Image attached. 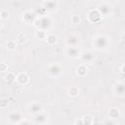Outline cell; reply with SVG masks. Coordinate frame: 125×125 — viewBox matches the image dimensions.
Instances as JSON below:
<instances>
[{"label":"cell","mask_w":125,"mask_h":125,"mask_svg":"<svg viewBox=\"0 0 125 125\" xmlns=\"http://www.w3.org/2000/svg\"><path fill=\"white\" fill-rule=\"evenodd\" d=\"M110 43L109 37L104 34H98L93 38V46L98 51H104L108 48Z\"/></svg>","instance_id":"6da1fadb"},{"label":"cell","mask_w":125,"mask_h":125,"mask_svg":"<svg viewBox=\"0 0 125 125\" xmlns=\"http://www.w3.org/2000/svg\"><path fill=\"white\" fill-rule=\"evenodd\" d=\"M51 24H52V19L47 15L42 17H37L33 22V25L37 27V29H42L44 31L49 29Z\"/></svg>","instance_id":"7a4b0ae2"},{"label":"cell","mask_w":125,"mask_h":125,"mask_svg":"<svg viewBox=\"0 0 125 125\" xmlns=\"http://www.w3.org/2000/svg\"><path fill=\"white\" fill-rule=\"evenodd\" d=\"M62 72V66L57 63V62H53L51 64H49L46 68V73L48 76L50 77H59Z\"/></svg>","instance_id":"3957f363"},{"label":"cell","mask_w":125,"mask_h":125,"mask_svg":"<svg viewBox=\"0 0 125 125\" xmlns=\"http://www.w3.org/2000/svg\"><path fill=\"white\" fill-rule=\"evenodd\" d=\"M87 19L89 21L91 22H94V23H98L102 21L103 19V16L100 14V12L98 11L97 8L95 9H90L88 14H87Z\"/></svg>","instance_id":"277c9868"},{"label":"cell","mask_w":125,"mask_h":125,"mask_svg":"<svg viewBox=\"0 0 125 125\" xmlns=\"http://www.w3.org/2000/svg\"><path fill=\"white\" fill-rule=\"evenodd\" d=\"M36 18H37V16H36L35 12L30 11V10L24 11L22 13V15H21V20L26 24H33V22H34Z\"/></svg>","instance_id":"5b68a950"},{"label":"cell","mask_w":125,"mask_h":125,"mask_svg":"<svg viewBox=\"0 0 125 125\" xmlns=\"http://www.w3.org/2000/svg\"><path fill=\"white\" fill-rule=\"evenodd\" d=\"M97 9H98V11L100 12V14H101L103 17H107V16H109V15L111 14V12H112V7H111V5H110L109 3H107V2H102V3H100V4L98 5Z\"/></svg>","instance_id":"8992f818"},{"label":"cell","mask_w":125,"mask_h":125,"mask_svg":"<svg viewBox=\"0 0 125 125\" xmlns=\"http://www.w3.org/2000/svg\"><path fill=\"white\" fill-rule=\"evenodd\" d=\"M112 93L115 96L123 97L125 94V84L122 81H117L112 86Z\"/></svg>","instance_id":"52a82bcc"},{"label":"cell","mask_w":125,"mask_h":125,"mask_svg":"<svg viewBox=\"0 0 125 125\" xmlns=\"http://www.w3.org/2000/svg\"><path fill=\"white\" fill-rule=\"evenodd\" d=\"M81 50L78 46H70L67 47L65 50V55L70 59H77L80 57Z\"/></svg>","instance_id":"ba28073f"},{"label":"cell","mask_w":125,"mask_h":125,"mask_svg":"<svg viewBox=\"0 0 125 125\" xmlns=\"http://www.w3.org/2000/svg\"><path fill=\"white\" fill-rule=\"evenodd\" d=\"M58 5H59V3L57 1H55V0H47V1H43L41 3V6L43 8H45L47 12L56 11L57 8H58Z\"/></svg>","instance_id":"9c48e42d"},{"label":"cell","mask_w":125,"mask_h":125,"mask_svg":"<svg viewBox=\"0 0 125 125\" xmlns=\"http://www.w3.org/2000/svg\"><path fill=\"white\" fill-rule=\"evenodd\" d=\"M42 108H43L42 107V104L40 103H38V102H32L27 106V109H28L29 113H31L33 115L42 112Z\"/></svg>","instance_id":"30bf717a"},{"label":"cell","mask_w":125,"mask_h":125,"mask_svg":"<svg viewBox=\"0 0 125 125\" xmlns=\"http://www.w3.org/2000/svg\"><path fill=\"white\" fill-rule=\"evenodd\" d=\"M16 81L20 85H26L29 83V76L26 72H20L16 75Z\"/></svg>","instance_id":"8fae6325"},{"label":"cell","mask_w":125,"mask_h":125,"mask_svg":"<svg viewBox=\"0 0 125 125\" xmlns=\"http://www.w3.org/2000/svg\"><path fill=\"white\" fill-rule=\"evenodd\" d=\"M8 120L13 124H18L22 120V115L20 111H13L8 115Z\"/></svg>","instance_id":"7c38bea8"},{"label":"cell","mask_w":125,"mask_h":125,"mask_svg":"<svg viewBox=\"0 0 125 125\" xmlns=\"http://www.w3.org/2000/svg\"><path fill=\"white\" fill-rule=\"evenodd\" d=\"M80 60L83 62H92L95 60V56L92 51H84L80 54Z\"/></svg>","instance_id":"4fadbf2b"},{"label":"cell","mask_w":125,"mask_h":125,"mask_svg":"<svg viewBox=\"0 0 125 125\" xmlns=\"http://www.w3.org/2000/svg\"><path fill=\"white\" fill-rule=\"evenodd\" d=\"M34 121L36 124H39V125H43L47 122V119H48V115L46 113H43V112H40V113H37L34 115L33 117Z\"/></svg>","instance_id":"5bb4252c"},{"label":"cell","mask_w":125,"mask_h":125,"mask_svg":"<svg viewBox=\"0 0 125 125\" xmlns=\"http://www.w3.org/2000/svg\"><path fill=\"white\" fill-rule=\"evenodd\" d=\"M87 73H88V67L84 63H81L76 67V74L79 77H84L86 76Z\"/></svg>","instance_id":"9a60e30c"},{"label":"cell","mask_w":125,"mask_h":125,"mask_svg":"<svg viewBox=\"0 0 125 125\" xmlns=\"http://www.w3.org/2000/svg\"><path fill=\"white\" fill-rule=\"evenodd\" d=\"M79 42V38L77 35H74V34H71L67 37L66 39V45L67 47H70V46H77V43Z\"/></svg>","instance_id":"2e32d148"},{"label":"cell","mask_w":125,"mask_h":125,"mask_svg":"<svg viewBox=\"0 0 125 125\" xmlns=\"http://www.w3.org/2000/svg\"><path fill=\"white\" fill-rule=\"evenodd\" d=\"M109 118L111 119H116L120 116V110L117 108V107H111L108 109V112H107Z\"/></svg>","instance_id":"e0dca14e"},{"label":"cell","mask_w":125,"mask_h":125,"mask_svg":"<svg viewBox=\"0 0 125 125\" xmlns=\"http://www.w3.org/2000/svg\"><path fill=\"white\" fill-rule=\"evenodd\" d=\"M46 41H47V44H48V45L54 46V45L58 42V36H57L56 34H53V33L47 34V36H46Z\"/></svg>","instance_id":"ac0fdd59"},{"label":"cell","mask_w":125,"mask_h":125,"mask_svg":"<svg viewBox=\"0 0 125 125\" xmlns=\"http://www.w3.org/2000/svg\"><path fill=\"white\" fill-rule=\"evenodd\" d=\"M4 79H5V81H6L7 83H9V84L14 83V82L16 81V74H15L14 72H12V71H8V72L5 74Z\"/></svg>","instance_id":"d6986e66"},{"label":"cell","mask_w":125,"mask_h":125,"mask_svg":"<svg viewBox=\"0 0 125 125\" xmlns=\"http://www.w3.org/2000/svg\"><path fill=\"white\" fill-rule=\"evenodd\" d=\"M26 41V35L23 32H19L16 36V42L20 44H23Z\"/></svg>","instance_id":"ffe728a7"},{"label":"cell","mask_w":125,"mask_h":125,"mask_svg":"<svg viewBox=\"0 0 125 125\" xmlns=\"http://www.w3.org/2000/svg\"><path fill=\"white\" fill-rule=\"evenodd\" d=\"M79 92H80V90H79V88L77 86H70L69 89H68V95L70 97H76V96H78Z\"/></svg>","instance_id":"44dd1931"},{"label":"cell","mask_w":125,"mask_h":125,"mask_svg":"<svg viewBox=\"0 0 125 125\" xmlns=\"http://www.w3.org/2000/svg\"><path fill=\"white\" fill-rule=\"evenodd\" d=\"M81 118L83 121V125H93L94 124V119L91 115H85Z\"/></svg>","instance_id":"7402d4cb"},{"label":"cell","mask_w":125,"mask_h":125,"mask_svg":"<svg viewBox=\"0 0 125 125\" xmlns=\"http://www.w3.org/2000/svg\"><path fill=\"white\" fill-rule=\"evenodd\" d=\"M17 45H18V43L16 42V40H8V41L6 42L7 49L10 50V51H14V50H16Z\"/></svg>","instance_id":"603a6c76"},{"label":"cell","mask_w":125,"mask_h":125,"mask_svg":"<svg viewBox=\"0 0 125 125\" xmlns=\"http://www.w3.org/2000/svg\"><path fill=\"white\" fill-rule=\"evenodd\" d=\"M46 36H47L46 31H44V30H42V29H37V30L35 31V37L38 38V39H40V40L46 39Z\"/></svg>","instance_id":"cb8c5ba5"},{"label":"cell","mask_w":125,"mask_h":125,"mask_svg":"<svg viewBox=\"0 0 125 125\" xmlns=\"http://www.w3.org/2000/svg\"><path fill=\"white\" fill-rule=\"evenodd\" d=\"M70 22L72 24H79L81 22V17L79 15H76V14L72 15L70 17Z\"/></svg>","instance_id":"d4e9b609"},{"label":"cell","mask_w":125,"mask_h":125,"mask_svg":"<svg viewBox=\"0 0 125 125\" xmlns=\"http://www.w3.org/2000/svg\"><path fill=\"white\" fill-rule=\"evenodd\" d=\"M9 16H10V13H9L8 9H2L0 11V19L1 20H7V19H9Z\"/></svg>","instance_id":"484cf974"},{"label":"cell","mask_w":125,"mask_h":125,"mask_svg":"<svg viewBox=\"0 0 125 125\" xmlns=\"http://www.w3.org/2000/svg\"><path fill=\"white\" fill-rule=\"evenodd\" d=\"M9 102H10L9 99H6V98L0 99V108H6V107H8Z\"/></svg>","instance_id":"4316f807"},{"label":"cell","mask_w":125,"mask_h":125,"mask_svg":"<svg viewBox=\"0 0 125 125\" xmlns=\"http://www.w3.org/2000/svg\"><path fill=\"white\" fill-rule=\"evenodd\" d=\"M8 70V64L6 62H0V71H7Z\"/></svg>","instance_id":"83f0119b"},{"label":"cell","mask_w":125,"mask_h":125,"mask_svg":"<svg viewBox=\"0 0 125 125\" xmlns=\"http://www.w3.org/2000/svg\"><path fill=\"white\" fill-rule=\"evenodd\" d=\"M18 125H32V123L27 119H22L21 122L18 123Z\"/></svg>","instance_id":"f1b7e54d"},{"label":"cell","mask_w":125,"mask_h":125,"mask_svg":"<svg viewBox=\"0 0 125 125\" xmlns=\"http://www.w3.org/2000/svg\"><path fill=\"white\" fill-rule=\"evenodd\" d=\"M74 125H83L82 118H76V119L74 120Z\"/></svg>","instance_id":"f546056e"},{"label":"cell","mask_w":125,"mask_h":125,"mask_svg":"<svg viewBox=\"0 0 125 125\" xmlns=\"http://www.w3.org/2000/svg\"><path fill=\"white\" fill-rule=\"evenodd\" d=\"M124 68H125V63H122L121 65H120V73L121 74H124L125 73V70H124Z\"/></svg>","instance_id":"4dcf8cb0"},{"label":"cell","mask_w":125,"mask_h":125,"mask_svg":"<svg viewBox=\"0 0 125 125\" xmlns=\"http://www.w3.org/2000/svg\"><path fill=\"white\" fill-rule=\"evenodd\" d=\"M104 125H114V123H113L112 121H108V120H107V121H105V122L104 123Z\"/></svg>","instance_id":"1f68e13d"},{"label":"cell","mask_w":125,"mask_h":125,"mask_svg":"<svg viewBox=\"0 0 125 125\" xmlns=\"http://www.w3.org/2000/svg\"><path fill=\"white\" fill-rule=\"evenodd\" d=\"M2 25H3V23H2V21H0V28H1V27H2Z\"/></svg>","instance_id":"d6a6232c"}]
</instances>
